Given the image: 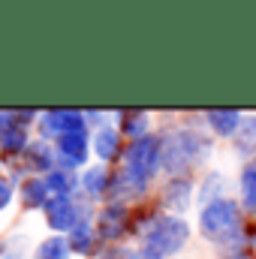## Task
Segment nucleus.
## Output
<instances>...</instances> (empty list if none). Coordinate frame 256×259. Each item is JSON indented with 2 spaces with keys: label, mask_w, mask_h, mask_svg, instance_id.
<instances>
[{
  "label": "nucleus",
  "mask_w": 256,
  "mask_h": 259,
  "mask_svg": "<svg viewBox=\"0 0 256 259\" xmlns=\"http://www.w3.org/2000/svg\"><path fill=\"white\" fill-rule=\"evenodd\" d=\"M184 241H187V226L181 220H160L148 232L145 253L151 259H163V256H169V253H175Z\"/></svg>",
  "instance_id": "f257e3e1"
},
{
  "label": "nucleus",
  "mask_w": 256,
  "mask_h": 259,
  "mask_svg": "<svg viewBox=\"0 0 256 259\" xmlns=\"http://www.w3.org/2000/svg\"><path fill=\"white\" fill-rule=\"evenodd\" d=\"M202 229H205V235H211V238H226V235H235L238 232V208H235V202H214V205H208L205 208V214H202Z\"/></svg>",
  "instance_id": "f03ea898"
},
{
  "label": "nucleus",
  "mask_w": 256,
  "mask_h": 259,
  "mask_svg": "<svg viewBox=\"0 0 256 259\" xmlns=\"http://www.w3.org/2000/svg\"><path fill=\"white\" fill-rule=\"evenodd\" d=\"M154 160H157V142H154V139H148V142H139V145L130 151V166H133V172H136L139 178L151 175V169H154Z\"/></svg>",
  "instance_id": "7ed1b4c3"
},
{
  "label": "nucleus",
  "mask_w": 256,
  "mask_h": 259,
  "mask_svg": "<svg viewBox=\"0 0 256 259\" xmlns=\"http://www.w3.org/2000/svg\"><path fill=\"white\" fill-rule=\"evenodd\" d=\"M196 136H190V133H181V136H175L172 139V145H175V157H169V166H184L187 160H193L196 157Z\"/></svg>",
  "instance_id": "20e7f679"
},
{
  "label": "nucleus",
  "mask_w": 256,
  "mask_h": 259,
  "mask_svg": "<svg viewBox=\"0 0 256 259\" xmlns=\"http://www.w3.org/2000/svg\"><path fill=\"white\" fill-rule=\"evenodd\" d=\"M238 112H211V124H214V130L217 133H235V127H238Z\"/></svg>",
  "instance_id": "39448f33"
},
{
  "label": "nucleus",
  "mask_w": 256,
  "mask_h": 259,
  "mask_svg": "<svg viewBox=\"0 0 256 259\" xmlns=\"http://www.w3.org/2000/svg\"><path fill=\"white\" fill-rule=\"evenodd\" d=\"M241 187H244V208L256 211V169H244Z\"/></svg>",
  "instance_id": "423d86ee"
},
{
  "label": "nucleus",
  "mask_w": 256,
  "mask_h": 259,
  "mask_svg": "<svg viewBox=\"0 0 256 259\" xmlns=\"http://www.w3.org/2000/svg\"><path fill=\"white\" fill-rule=\"evenodd\" d=\"M187 193H190V184H184V181H181V184H175V187H169V199L175 196V205H178V208H184V205H187V199H184Z\"/></svg>",
  "instance_id": "0eeeda50"
},
{
  "label": "nucleus",
  "mask_w": 256,
  "mask_h": 259,
  "mask_svg": "<svg viewBox=\"0 0 256 259\" xmlns=\"http://www.w3.org/2000/svg\"><path fill=\"white\" fill-rule=\"evenodd\" d=\"M115 142H118V139H115L112 133H103V136H100V154H103V157H112V154H115Z\"/></svg>",
  "instance_id": "6e6552de"
},
{
  "label": "nucleus",
  "mask_w": 256,
  "mask_h": 259,
  "mask_svg": "<svg viewBox=\"0 0 256 259\" xmlns=\"http://www.w3.org/2000/svg\"><path fill=\"white\" fill-rule=\"evenodd\" d=\"M232 259H250V256H244V253H238V256H232Z\"/></svg>",
  "instance_id": "1a4fd4ad"
}]
</instances>
